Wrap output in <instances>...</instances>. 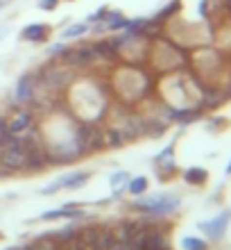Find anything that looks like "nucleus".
<instances>
[{
  "label": "nucleus",
  "mask_w": 231,
  "mask_h": 250,
  "mask_svg": "<svg viewBox=\"0 0 231 250\" xmlns=\"http://www.w3.org/2000/svg\"><path fill=\"white\" fill-rule=\"evenodd\" d=\"M57 2H59V0H39V7L41 9H46V12H50V9L57 7Z\"/></svg>",
  "instance_id": "obj_16"
},
{
  "label": "nucleus",
  "mask_w": 231,
  "mask_h": 250,
  "mask_svg": "<svg viewBox=\"0 0 231 250\" xmlns=\"http://www.w3.org/2000/svg\"><path fill=\"white\" fill-rule=\"evenodd\" d=\"M89 32V25L86 23H75V25H71L68 30H64V39H75V37H82V34Z\"/></svg>",
  "instance_id": "obj_12"
},
{
  "label": "nucleus",
  "mask_w": 231,
  "mask_h": 250,
  "mask_svg": "<svg viewBox=\"0 0 231 250\" xmlns=\"http://www.w3.org/2000/svg\"><path fill=\"white\" fill-rule=\"evenodd\" d=\"M32 123H34L32 114L20 109V112H16L12 119L7 121V132H9V137H20V134H25L32 127Z\"/></svg>",
  "instance_id": "obj_4"
},
{
  "label": "nucleus",
  "mask_w": 231,
  "mask_h": 250,
  "mask_svg": "<svg viewBox=\"0 0 231 250\" xmlns=\"http://www.w3.org/2000/svg\"><path fill=\"white\" fill-rule=\"evenodd\" d=\"M9 2H12V0H0V9H5V7L9 5Z\"/></svg>",
  "instance_id": "obj_18"
},
{
  "label": "nucleus",
  "mask_w": 231,
  "mask_h": 250,
  "mask_svg": "<svg viewBox=\"0 0 231 250\" xmlns=\"http://www.w3.org/2000/svg\"><path fill=\"white\" fill-rule=\"evenodd\" d=\"M147 178H134V180H129L127 182V191L132 193V196H141V193H145L147 191Z\"/></svg>",
  "instance_id": "obj_10"
},
{
  "label": "nucleus",
  "mask_w": 231,
  "mask_h": 250,
  "mask_svg": "<svg viewBox=\"0 0 231 250\" xmlns=\"http://www.w3.org/2000/svg\"><path fill=\"white\" fill-rule=\"evenodd\" d=\"M127 182H129V173H125V171L113 173L111 178H109V185H111V189H116V193L120 191V185H127Z\"/></svg>",
  "instance_id": "obj_13"
},
{
  "label": "nucleus",
  "mask_w": 231,
  "mask_h": 250,
  "mask_svg": "<svg viewBox=\"0 0 231 250\" xmlns=\"http://www.w3.org/2000/svg\"><path fill=\"white\" fill-rule=\"evenodd\" d=\"M136 207H139L141 211L154 214V216H165V214H172V211L179 207V198L177 196H168V193H161V196L139 200Z\"/></svg>",
  "instance_id": "obj_1"
},
{
  "label": "nucleus",
  "mask_w": 231,
  "mask_h": 250,
  "mask_svg": "<svg viewBox=\"0 0 231 250\" xmlns=\"http://www.w3.org/2000/svg\"><path fill=\"white\" fill-rule=\"evenodd\" d=\"M59 53H64V46H61V43H57L54 48H48V55H59Z\"/></svg>",
  "instance_id": "obj_17"
},
{
  "label": "nucleus",
  "mask_w": 231,
  "mask_h": 250,
  "mask_svg": "<svg viewBox=\"0 0 231 250\" xmlns=\"http://www.w3.org/2000/svg\"><path fill=\"white\" fill-rule=\"evenodd\" d=\"M64 55H66V62L71 66H86L95 57V50L91 46H77L73 50H64Z\"/></svg>",
  "instance_id": "obj_5"
},
{
  "label": "nucleus",
  "mask_w": 231,
  "mask_h": 250,
  "mask_svg": "<svg viewBox=\"0 0 231 250\" xmlns=\"http://www.w3.org/2000/svg\"><path fill=\"white\" fill-rule=\"evenodd\" d=\"M77 141H79V150H84V146L89 148V144H86L89 139H86V137H77ZM93 141H98V146L105 144V139H102V137H91V148H95V144H93Z\"/></svg>",
  "instance_id": "obj_14"
},
{
  "label": "nucleus",
  "mask_w": 231,
  "mask_h": 250,
  "mask_svg": "<svg viewBox=\"0 0 231 250\" xmlns=\"http://www.w3.org/2000/svg\"><path fill=\"white\" fill-rule=\"evenodd\" d=\"M25 41H43L48 37V25L46 23H32V25H27L20 34Z\"/></svg>",
  "instance_id": "obj_7"
},
{
  "label": "nucleus",
  "mask_w": 231,
  "mask_h": 250,
  "mask_svg": "<svg viewBox=\"0 0 231 250\" xmlns=\"http://www.w3.org/2000/svg\"><path fill=\"white\" fill-rule=\"evenodd\" d=\"M206 178H209V173H206L204 168H197V166H193V168H188V171L184 173V180L188 185H204Z\"/></svg>",
  "instance_id": "obj_9"
},
{
  "label": "nucleus",
  "mask_w": 231,
  "mask_h": 250,
  "mask_svg": "<svg viewBox=\"0 0 231 250\" xmlns=\"http://www.w3.org/2000/svg\"><path fill=\"white\" fill-rule=\"evenodd\" d=\"M73 216H82V211L75 209L73 205H66V207H61V209L46 211L41 218H43V221H54V218H73Z\"/></svg>",
  "instance_id": "obj_8"
},
{
  "label": "nucleus",
  "mask_w": 231,
  "mask_h": 250,
  "mask_svg": "<svg viewBox=\"0 0 231 250\" xmlns=\"http://www.w3.org/2000/svg\"><path fill=\"white\" fill-rule=\"evenodd\" d=\"M231 221V209H225L222 214H218L215 218H211V221H204V223H199L197 228L202 232H204L209 239H213V241H218V239L225 237L227 232V225H229Z\"/></svg>",
  "instance_id": "obj_3"
},
{
  "label": "nucleus",
  "mask_w": 231,
  "mask_h": 250,
  "mask_svg": "<svg viewBox=\"0 0 231 250\" xmlns=\"http://www.w3.org/2000/svg\"><path fill=\"white\" fill-rule=\"evenodd\" d=\"M181 246H184L186 250H209V244L199 237H186L184 241H181Z\"/></svg>",
  "instance_id": "obj_11"
},
{
  "label": "nucleus",
  "mask_w": 231,
  "mask_h": 250,
  "mask_svg": "<svg viewBox=\"0 0 231 250\" xmlns=\"http://www.w3.org/2000/svg\"><path fill=\"white\" fill-rule=\"evenodd\" d=\"M32 91H34V82L30 75H23V78L16 82V91H14V98H16V103H30V98H32Z\"/></svg>",
  "instance_id": "obj_6"
},
{
  "label": "nucleus",
  "mask_w": 231,
  "mask_h": 250,
  "mask_svg": "<svg viewBox=\"0 0 231 250\" xmlns=\"http://www.w3.org/2000/svg\"><path fill=\"white\" fill-rule=\"evenodd\" d=\"M89 178H91V173L89 171H77V173H68V175H61V178H57L54 182H50L48 187H43V196H53V193H57V191L61 189H79L82 185H86L89 182Z\"/></svg>",
  "instance_id": "obj_2"
},
{
  "label": "nucleus",
  "mask_w": 231,
  "mask_h": 250,
  "mask_svg": "<svg viewBox=\"0 0 231 250\" xmlns=\"http://www.w3.org/2000/svg\"><path fill=\"white\" fill-rule=\"evenodd\" d=\"M7 139H9V132H7V121L0 119V146H5Z\"/></svg>",
  "instance_id": "obj_15"
}]
</instances>
